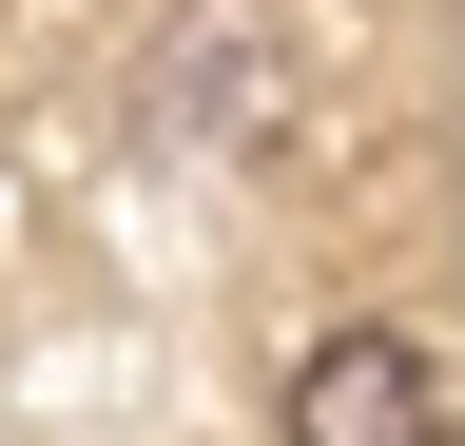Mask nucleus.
Returning <instances> with one entry per match:
<instances>
[{
	"mask_svg": "<svg viewBox=\"0 0 465 446\" xmlns=\"http://www.w3.org/2000/svg\"><path fill=\"white\" fill-rule=\"evenodd\" d=\"M291 446H446V350L407 330H330L291 369Z\"/></svg>",
	"mask_w": 465,
	"mask_h": 446,
	"instance_id": "nucleus-1",
	"label": "nucleus"
}]
</instances>
